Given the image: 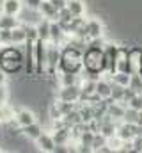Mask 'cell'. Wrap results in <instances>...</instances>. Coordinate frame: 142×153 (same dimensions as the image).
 <instances>
[{
  "mask_svg": "<svg viewBox=\"0 0 142 153\" xmlns=\"http://www.w3.org/2000/svg\"><path fill=\"white\" fill-rule=\"evenodd\" d=\"M25 41H27V32H25L23 23H20L18 27L13 29V45H16V46H23Z\"/></svg>",
  "mask_w": 142,
  "mask_h": 153,
  "instance_id": "cell-23",
  "label": "cell"
},
{
  "mask_svg": "<svg viewBox=\"0 0 142 153\" xmlns=\"http://www.w3.org/2000/svg\"><path fill=\"white\" fill-rule=\"evenodd\" d=\"M137 125L142 126V111H139V117H137Z\"/></svg>",
  "mask_w": 142,
  "mask_h": 153,
  "instance_id": "cell-37",
  "label": "cell"
},
{
  "mask_svg": "<svg viewBox=\"0 0 142 153\" xmlns=\"http://www.w3.org/2000/svg\"><path fill=\"white\" fill-rule=\"evenodd\" d=\"M52 4H53V7L57 9V11H61V9H64L66 5H68V0H50Z\"/></svg>",
  "mask_w": 142,
  "mask_h": 153,
  "instance_id": "cell-36",
  "label": "cell"
},
{
  "mask_svg": "<svg viewBox=\"0 0 142 153\" xmlns=\"http://www.w3.org/2000/svg\"><path fill=\"white\" fill-rule=\"evenodd\" d=\"M115 66H117V71H124V73H130V61H128V46H121V45H119Z\"/></svg>",
  "mask_w": 142,
  "mask_h": 153,
  "instance_id": "cell-16",
  "label": "cell"
},
{
  "mask_svg": "<svg viewBox=\"0 0 142 153\" xmlns=\"http://www.w3.org/2000/svg\"><path fill=\"white\" fill-rule=\"evenodd\" d=\"M92 139H94V132L87 128V130L82 132V135L78 137L76 143H80V144H84V146H91V144H92ZM91 148H92V146H91Z\"/></svg>",
  "mask_w": 142,
  "mask_h": 153,
  "instance_id": "cell-28",
  "label": "cell"
},
{
  "mask_svg": "<svg viewBox=\"0 0 142 153\" xmlns=\"http://www.w3.org/2000/svg\"><path fill=\"white\" fill-rule=\"evenodd\" d=\"M124 111H126V103H123V102H110L106 107V114L114 121H123Z\"/></svg>",
  "mask_w": 142,
  "mask_h": 153,
  "instance_id": "cell-17",
  "label": "cell"
},
{
  "mask_svg": "<svg viewBox=\"0 0 142 153\" xmlns=\"http://www.w3.org/2000/svg\"><path fill=\"white\" fill-rule=\"evenodd\" d=\"M137 134H139V125H135V123H126V121H119V123H117L115 135H117L121 141H132Z\"/></svg>",
  "mask_w": 142,
  "mask_h": 153,
  "instance_id": "cell-8",
  "label": "cell"
},
{
  "mask_svg": "<svg viewBox=\"0 0 142 153\" xmlns=\"http://www.w3.org/2000/svg\"><path fill=\"white\" fill-rule=\"evenodd\" d=\"M2 13L11 14V16H18L23 9V0H2L0 4Z\"/></svg>",
  "mask_w": 142,
  "mask_h": 153,
  "instance_id": "cell-15",
  "label": "cell"
},
{
  "mask_svg": "<svg viewBox=\"0 0 142 153\" xmlns=\"http://www.w3.org/2000/svg\"><path fill=\"white\" fill-rule=\"evenodd\" d=\"M0 48H2V41H0Z\"/></svg>",
  "mask_w": 142,
  "mask_h": 153,
  "instance_id": "cell-38",
  "label": "cell"
},
{
  "mask_svg": "<svg viewBox=\"0 0 142 153\" xmlns=\"http://www.w3.org/2000/svg\"><path fill=\"white\" fill-rule=\"evenodd\" d=\"M61 85H75L82 82L80 73H61Z\"/></svg>",
  "mask_w": 142,
  "mask_h": 153,
  "instance_id": "cell-25",
  "label": "cell"
},
{
  "mask_svg": "<svg viewBox=\"0 0 142 153\" xmlns=\"http://www.w3.org/2000/svg\"><path fill=\"white\" fill-rule=\"evenodd\" d=\"M34 57H36V76L46 75V68H48V41L36 39Z\"/></svg>",
  "mask_w": 142,
  "mask_h": 153,
  "instance_id": "cell-4",
  "label": "cell"
},
{
  "mask_svg": "<svg viewBox=\"0 0 142 153\" xmlns=\"http://www.w3.org/2000/svg\"><path fill=\"white\" fill-rule=\"evenodd\" d=\"M66 7L71 13V16H84L85 14V4H84V0H68Z\"/></svg>",
  "mask_w": 142,
  "mask_h": 153,
  "instance_id": "cell-21",
  "label": "cell"
},
{
  "mask_svg": "<svg viewBox=\"0 0 142 153\" xmlns=\"http://www.w3.org/2000/svg\"><path fill=\"white\" fill-rule=\"evenodd\" d=\"M23 27H25V32H27V41H36L37 39V29H36V25L27 23Z\"/></svg>",
  "mask_w": 142,
  "mask_h": 153,
  "instance_id": "cell-32",
  "label": "cell"
},
{
  "mask_svg": "<svg viewBox=\"0 0 142 153\" xmlns=\"http://www.w3.org/2000/svg\"><path fill=\"white\" fill-rule=\"evenodd\" d=\"M137 117H139V111H135V109H132V107L126 105V111H124V116H123V121H126V123H135V125H137Z\"/></svg>",
  "mask_w": 142,
  "mask_h": 153,
  "instance_id": "cell-29",
  "label": "cell"
},
{
  "mask_svg": "<svg viewBox=\"0 0 142 153\" xmlns=\"http://www.w3.org/2000/svg\"><path fill=\"white\" fill-rule=\"evenodd\" d=\"M84 50L76 46H62L61 52V62H59V73H82L84 71V62H82Z\"/></svg>",
  "mask_w": 142,
  "mask_h": 153,
  "instance_id": "cell-1",
  "label": "cell"
},
{
  "mask_svg": "<svg viewBox=\"0 0 142 153\" xmlns=\"http://www.w3.org/2000/svg\"><path fill=\"white\" fill-rule=\"evenodd\" d=\"M21 135L23 137H27V139H32V141H36L43 132H44V128L37 123V121H34V123H30V125H27V126H21Z\"/></svg>",
  "mask_w": 142,
  "mask_h": 153,
  "instance_id": "cell-18",
  "label": "cell"
},
{
  "mask_svg": "<svg viewBox=\"0 0 142 153\" xmlns=\"http://www.w3.org/2000/svg\"><path fill=\"white\" fill-rule=\"evenodd\" d=\"M37 9H39V13H41L43 18H46V20H50V22H52V20H57V13H59V11L53 7V4H52L50 0H43Z\"/></svg>",
  "mask_w": 142,
  "mask_h": 153,
  "instance_id": "cell-19",
  "label": "cell"
},
{
  "mask_svg": "<svg viewBox=\"0 0 142 153\" xmlns=\"http://www.w3.org/2000/svg\"><path fill=\"white\" fill-rule=\"evenodd\" d=\"M130 75H132V73L115 71L114 75H110V80H112V84H115V85H121V87H128V84H130Z\"/></svg>",
  "mask_w": 142,
  "mask_h": 153,
  "instance_id": "cell-24",
  "label": "cell"
},
{
  "mask_svg": "<svg viewBox=\"0 0 142 153\" xmlns=\"http://www.w3.org/2000/svg\"><path fill=\"white\" fill-rule=\"evenodd\" d=\"M103 36V23L98 18H89L85 22V39H94Z\"/></svg>",
  "mask_w": 142,
  "mask_h": 153,
  "instance_id": "cell-10",
  "label": "cell"
},
{
  "mask_svg": "<svg viewBox=\"0 0 142 153\" xmlns=\"http://www.w3.org/2000/svg\"><path fill=\"white\" fill-rule=\"evenodd\" d=\"M128 61H130V73H139L142 70V46L128 48Z\"/></svg>",
  "mask_w": 142,
  "mask_h": 153,
  "instance_id": "cell-11",
  "label": "cell"
},
{
  "mask_svg": "<svg viewBox=\"0 0 142 153\" xmlns=\"http://www.w3.org/2000/svg\"><path fill=\"white\" fill-rule=\"evenodd\" d=\"M36 29H37V39L50 41V20L43 18V20L36 25Z\"/></svg>",
  "mask_w": 142,
  "mask_h": 153,
  "instance_id": "cell-22",
  "label": "cell"
},
{
  "mask_svg": "<svg viewBox=\"0 0 142 153\" xmlns=\"http://www.w3.org/2000/svg\"><path fill=\"white\" fill-rule=\"evenodd\" d=\"M61 52L62 46L55 45L52 41H48V68H46V75H55L59 70V62H61Z\"/></svg>",
  "mask_w": 142,
  "mask_h": 153,
  "instance_id": "cell-6",
  "label": "cell"
},
{
  "mask_svg": "<svg viewBox=\"0 0 142 153\" xmlns=\"http://www.w3.org/2000/svg\"><path fill=\"white\" fill-rule=\"evenodd\" d=\"M84 62V71L92 73V75H103L105 73V57H103V48H91L87 46L82 55Z\"/></svg>",
  "mask_w": 142,
  "mask_h": 153,
  "instance_id": "cell-3",
  "label": "cell"
},
{
  "mask_svg": "<svg viewBox=\"0 0 142 153\" xmlns=\"http://www.w3.org/2000/svg\"><path fill=\"white\" fill-rule=\"evenodd\" d=\"M128 107L135 109V111H142V93L141 94H135L130 102H128Z\"/></svg>",
  "mask_w": 142,
  "mask_h": 153,
  "instance_id": "cell-33",
  "label": "cell"
},
{
  "mask_svg": "<svg viewBox=\"0 0 142 153\" xmlns=\"http://www.w3.org/2000/svg\"><path fill=\"white\" fill-rule=\"evenodd\" d=\"M117 50H119V45L115 43H110L105 41L103 45V57H105V73L103 75L110 76L117 71V66H115V61H117Z\"/></svg>",
  "mask_w": 142,
  "mask_h": 153,
  "instance_id": "cell-5",
  "label": "cell"
},
{
  "mask_svg": "<svg viewBox=\"0 0 142 153\" xmlns=\"http://www.w3.org/2000/svg\"><path fill=\"white\" fill-rule=\"evenodd\" d=\"M0 68L7 75H16L23 68V50L16 45L0 48Z\"/></svg>",
  "mask_w": 142,
  "mask_h": 153,
  "instance_id": "cell-2",
  "label": "cell"
},
{
  "mask_svg": "<svg viewBox=\"0 0 142 153\" xmlns=\"http://www.w3.org/2000/svg\"><path fill=\"white\" fill-rule=\"evenodd\" d=\"M21 22L18 16H11V14H5V13H0V29H9L13 30L14 27H18Z\"/></svg>",
  "mask_w": 142,
  "mask_h": 153,
  "instance_id": "cell-20",
  "label": "cell"
},
{
  "mask_svg": "<svg viewBox=\"0 0 142 153\" xmlns=\"http://www.w3.org/2000/svg\"><path fill=\"white\" fill-rule=\"evenodd\" d=\"M23 68L27 76H36V57H34V41L23 43Z\"/></svg>",
  "mask_w": 142,
  "mask_h": 153,
  "instance_id": "cell-7",
  "label": "cell"
},
{
  "mask_svg": "<svg viewBox=\"0 0 142 153\" xmlns=\"http://www.w3.org/2000/svg\"><path fill=\"white\" fill-rule=\"evenodd\" d=\"M128 87H132L137 94L142 93V78H141L139 73H132V75H130V84H128Z\"/></svg>",
  "mask_w": 142,
  "mask_h": 153,
  "instance_id": "cell-26",
  "label": "cell"
},
{
  "mask_svg": "<svg viewBox=\"0 0 142 153\" xmlns=\"http://www.w3.org/2000/svg\"><path fill=\"white\" fill-rule=\"evenodd\" d=\"M135 94H137V93H135L132 87H124V98H123V103H126V105H128V102H130Z\"/></svg>",
  "mask_w": 142,
  "mask_h": 153,
  "instance_id": "cell-34",
  "label": "cell"
},
{
  "mask_svg": "<svg viewBox=\"0 0 142 153\" xmlns=\"http://www.w3.org/2000/svg\"><path fill=\"white\" fill-rule=\"evenodd\" d=\"M53 141L57 146H70L71 144V132L70 126H61V128H53L52 132Z\"/></svg>",
  "mask_w": 142,
  "mask_h": 153,
  "instance_id": "cell-14",
  "label": "cell"
},
{
  "mask_svg": "<svg viewBox=\"0 0 142 153\" xmlns=\"http://www.w3.org/2000/svg\"><path fill=\"white\" fill-rule=\"evenodd\" d=\"M82 94L80 84L75 85H62V89L57 93V100H64V102H78Z\"/></svg>",
  "mask_w": 142,
  "mask_h": 153,
  "instance_id": "cell-9",
  "label": "cell"
},
{
  "mask_svg": "<svg viewBox=\"0 0 142 153\" xmlns=\"http://www.w3.org/2000/svg\"><path fill=\"white\" fill-rule=\"evenodd\" d=\"M41 2H43V0H23V5L29 7V9H37V7L41 5Z\"/></svg>",
  "mask_w": 142,
  "mask_h": 153,
  "instance_id": "cell-35",
  "label": "cell"
},
{
  "mask_svg": "<svg viewBox=\"0 0 142 153\" xmlns=\"http://www.w3.org/2000/svg\"><path fill=\"white\" fill-rule=\"evenodd\" d=\"M13 121L21 128V126H27V125L37 121V119H36L34 111H30V109H18V111L14 112V119H13Z\"/></svg>",
  "mask_w": 142,
  "mask_h": 153,
  "instance_id": "cell-12",
  "label": "cell"
},
{
  "mask_svg": "<svg viewBox=\"0 0 142 153\" xmlns=\"http://www.w3.org/2000/svg\"><path fill=\"white\" fill-rule=\"evenodd\" d=\"M106 143H108V139H106L105 135H103L101 132H96V134H94V139H92V144H91V146H92V152H98L101 146H105Z\"/></svg>",
  "mask_w": 142,
  "mask_h": 153,
  "instance_id": "cell-27",
  "label": "cell"
},
{
  "mask_svg": "<svg viewBox=\"0 0 142 153\" xmlns=\"http://www.w3.org/2000/svg\"><path fill=\"white\" fill-rule=\"evenodd\" d=\"M110 98L114 100V102H123V98H124V87H121V85H112V94H110Z\"/></svg>",
  "mask_w": 142,
  "mask_h": 153,
  "instance_id": "cell-31",
  "label": "cell"
},
{
  "mask_svg": "<svg viewBox=\"0 0 142 153\" xmlns=\"http://www.w3.org/2000/svg\"><path fill=\"white\" fill-rule=\"evenodd\" d=\"M0 41H2V46L13 45V30H9V29H0Z\"/></svg>",
  "mask_w": 142,
  "mask_h": 153,
  "instance_id": "cell-30",
  "label": "cell"
},
{
  "mask_svg": "<svg viewBox=\"0 0 142 153\" xmlns=\"http://www.w3.org/2000/svg\"><path fill=\"white\" fill-rule=\"evenodd\" d=\"M36 144L39 146V150L44 153H53L55 152V141H53V135L48 134V132H43L37 139H36Z\"/></svg>",
  "mask_w": 142,
  "mask_h": 153,
  "instance_id": "cell-13",
  "label": "cell"
}]
</instances>
